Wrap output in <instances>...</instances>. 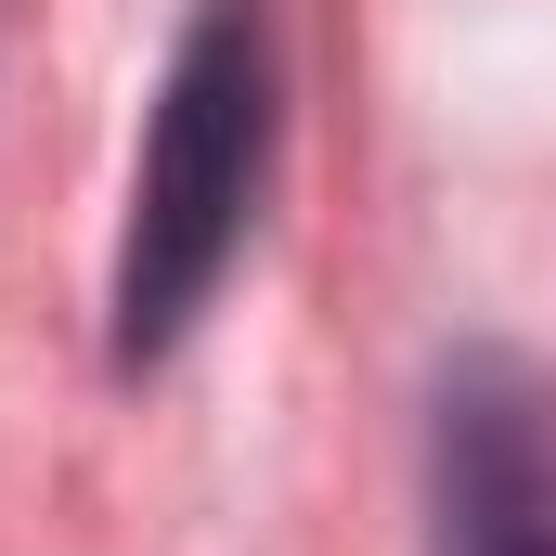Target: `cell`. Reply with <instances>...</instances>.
<instances>
[{
	"label": "cell",
	"instance_id": "obj_1",
	"mask_svg": "<svg viewBox=\"0 0 556 556\" xmlns=\"http://www.w3.org/2000/svg\"><path fill=\"white\" fill-rule=\"evenodd\" d=\"M273 142H285L273 0H194L181 52H168V78H155L142 155H130V220H117V285H104L117 376L168 363V350L194 337V311L220 298L247 220H260Z\"/></svg>",
	"mask_w": 556,
	"mask_h": 556
},
{
	"label": "cell",
	"instance_id": "obj_2",
	"mask_svg": "<svg viewBox=\"0 0 556 556\" xmlns=\"http://www.w3.org/2000/svg\"><path fill=\"white\" fill-rule=\"evenodd\" d=\"M440 556H556V427L505 376L440 389Z\"/></svg>",
	"mask_w": 556,
	"mask_h": 556
}]
</instances>
